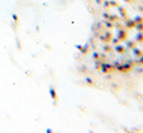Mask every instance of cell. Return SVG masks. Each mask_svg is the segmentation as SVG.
<instances>
[{
  "instance_id": "obj_1",
  "label": "cell",
  "mask_w": 143,
  "mask_h": 133,
  "mask_svg": "<svg viewBox=\"0 0 143 133\" xmlns=\"http://www.w3.org/2000/svg\"><path fill=\"white\" fill-rule=\"evenodd\" d=\"M131 68V65L130 64H124V65H117V69L122 71V73H128Z\"/></svg>"
},
{
  "instance_id": "obj_2",
  "label": "cell",
  "mask_w": 143,
  "mask_h": 133,
  "mask_svg": "<svg viewBox=\"0 0 143 133\" xmlns=\"http://www.w3.org/2000/svg\"><path fill=\"white\" fill-rule=\"evenodd\" d=\"M102 70H103V73H111V71H113V69H114V68L112 67L111 65H110V64H108V63H102Z\"/></svg>"
},
{
  "instance_id": "obj_3",
  "label": "cell",
  "mask_w": 143,
  "mask_h": 133,
  "mask_svg": "<svg viewBox=\"0 0 143 133\" xmlns=\"http://www.w3.org/2000/svg\"><path fill=\"white\" fill-rule=\"evenodd\" d=\"M126 36H127V34H126V32H125V31H123V30H120L119 31L117 38H119L120 41H126Z\"/></svg>"
},
{
  "instance_id": "obj_4",
  "label": "cell",
  "mask_w": 143,
  "mask_h": 133,
  "mask_svg": "<svg viewBox=\"0 0 143 133\" xmlns=\"http://www.w3.org/2000/svg\"><path fill=\"white\" fill-rule=\"evenodd\" d=\"M125 24H126V27L127 28H134V27L136 26V23H135V20L134 19H127L126 21H125Z\"/></svg>"
},
{
  "instance_id": "obj_5",
  "label": "cell",
  "mask_w": 143,
  "mask_h": 133,
  "mask_svg": "<svg viewBox=\"0 0 143 133\" xmlns=\"http://www.w3.org/2000/svg\"><path fill=\"white\" fill-rule=\"evenodd\" d=\"M114 50L117 51V52H119V53H123L125 51V48L123 47L122 45H119V44H117V45H115V47H114Z\"/></svg>"
},
{
  "instance_id": "obj_6",
  "label": "cell",
  "mask_w": 143,
  "mask_h": 133,
  "mask_svg": "<svg viewBox=\"0 0 143 133\" xmlns=\"http://www.w3.org/2000/svg\"><path fill=\"white\" fill-rule=\"evenodd\" d=\"M119 8V11H120V14L122 15V17H124L125 19H127V14H126V10L122 6H117Z\"/></svg>"
},
{
  "instance_id": "obj_7",
  "label": "cell",
  "mask_w": 143,
  "mask_h": 133,
  "mask_svg": "<svg viewBox=\"0 0 143 133\" xmlns=\"http://www.w3.org/2000/svg\"><path fill=\"white\" fill-rule=\"evenodd\" d=\"M136 41H137L138 43H143V33L142 32H140V33H138L137 35H136Z\"/></svg>"
},
{
  "instance_id": "obj_8",
  "label": "cell",
  "mask_w": 143,
  "mask_h": 133,
  "mask_svg": "<svg viewBox=\"0 0 143 133\" xmlns=\"http://www.w3.org/2000/svg\"><path fill=\"white\" fill-rule=\"evenodd\" d=\"M134 53H135V55H137V56H142V54H143V52L140 49H138V48H134Z\"/></svg>"
},
{
  "instance_id": "obj_9",
  "label": "cell",
  "mask_w": 143,
  "mask_h": 133,
  "mask_svg": "<svg viewBox=\"0 0 143 133\" xmlns=\"http://www.w3.org/2000/svg\"><path fill=\"white\" fill-rule=\"evenodd\" d=\"M107 20L111 21V23H113V21H117V20H119V17H117V15H110L109 18H108Z\"/></svg>"
},
{
  "instance_id": "obj_10",
  "label": "cell",
  "mask_w": 143,
  "mask_h": 133,
  "mask_svg": "<svg viewBox=\"0 0 143 133\" xmlns=\"http://www.w3.org/2000/svg\"><path fill=\"white\" fill-rule=\"evenodd\" d=\"M135 28L137 29L138 31H140V32H143V23H140V24H136Z\"/></svg>"
},
{
  "instance_id": "obj_11",
  "label": "cell",
  "mask_w": 143,
  "mask_h": 133,
  "mask_svg": "<svg viewBox=\"0 0 143 133\" xmlns=\"http://www.w3.org/2000/svg\"><path fill=\"white\" fill-rule=\"evenodd\" d=\"M105 36H106V42H109V41H111V38H112V33L111 32H106Z\"/></svg>"
},
{
  "instance_id": "obj_12",
  "label": "cell",
  "mask_w": 143,
  "mask_h": 133,
  "mask_svg": "<svg viewBox=\"0 0 143 133\" xmlns=\"http://www.w3.org/2000/svg\"><path fill=\"white\" fill-rule=\"evenodd\" d=\"M135 23L136 24H140V23H143V17L141 16H137V17H135Z\"/></svg>"
},
{
  "instance_id": "obj_13",
  "label": "cell",
  "mask_w": 143,
  "mask_h": 133,
  "mask_svg": "<svg viewBox=\"0 0 143 133\" xmlns=\"http://www.w3.org/2000/svg\"><path fill=\"white\" fill-rule=\"evenodd\" d=\"M127 47L129 49H134L136 47V43H135V42H128V43H127Z\"/></svg>"
},
{
  "instance_id": "obj_14",
  "label": "cell",
  "mask_w": 143,
  "mask_h": 133,
  "mask_svg": "<svg viewBox=\"0 0 143 133\" xmlns=\"http://www.w3.org/2000/svg\"><path fill=\"white\" fill-rule=\"evenodd\" d=\"M111 41H112V43L114 44V45H117V44H119L120 42H121V41H120V39L117 38H117H111Z\"/></svg>"
},
{
  "instance_id": "obj_15",
  "label": "cell",
  "mask_w": 143,
  "mask_h": 133,
  "mask_svg": "<svg viewBox=\"0 0 143 133\" xmlns=\"http://www.w3.org/2000/svg\"><path fill=\"white\" fill-rule=\"evenodd\" d=\"M105 24H106V26H107V27H108V28H110V29H111V28H112V27H113V24H110V23H109V20H106V23H105Z\"/></svg>"
},
{
  "instance_id": "obj_16",
  "label": "cell",
  "mask_w": 143,
  "mask_h": 133,
  "mask_svg": "<svg viewBox=\"0 0 143 133\" xmlns=\"http://www.w3.org/2000/svg\"><path fill=\"white\" fill-rule=\"evenodd\" d=\"M104 50L107 51V52H109V51H111V48H110L109 46H105V47H104Z\"/></svg>"
},
{
  "instance_id": "obj_17",
  "label": "cell",
  "mask_w": 143,
  "mask_h": 133,
  "mask_svg": "<svg viewBox=\"0 0 143 133\" xmlns=\"http://www.w3.org/2000/svg\"><path fill=\"white\" fill-rule=\"evenodd\" d=\"M110 6H117V1H111V2H110Z\"/></svg>"
},
{
  "instance_id": "obj_18",
  "label": "cell",
  "mask_w": 143,
  "mask_h": 133,
  "mask_svg": "<svg viewBox=\"0 0 143 133\" xmlns=\"http://www.w3.org/2000/svg\"><path fill=\"white\" fill-rule=\"evenodd\" d=\"M104 6H105V8H109V6H110V2L109 1H106L105 3H104Z\"/></svg>"
},
{
  "instance_id": "obj_19",
  "label": "cell",
  "mask_w": 143,
  "mask_h": 133,
  "mask_svg": "<svg viewBox=\"0 0 143 133\" xmlns=\"http://www.w3.org/2000/svg\"><path fill=\"white\" fill-rule=\"evenodd\" d=\"M109 16H110V14H108V13H104V17H105L106 19L109 18Z\"/></svg>"
},
{
  "instance_id": "obj_20",
  "label": "cell",
  "mask_w": 143,
  "mask_h": 133,
  "mask_svg": "<svg viewBox=\"0 0 143 133\" xmlns=\"http://www.w3.org/2000/svg\"><path fill=\"white\" fill-rule=\"evenodd\" d=\"M94 59H95V60H96V59L98 60V59H99V53H94Z\"/></svg>"
},
{
  "instance_id": "obj_21",
  "label": "cell",
  "mask_w": 143,
  "mask_h": 133,
  "mask_svg": "<svg viewBox=\"0 0 143 133\" xmlns=\"http://www.w3.org/2000/svg\"><path fill=\"white\" fill-rule=\"evenodd\" d=\"M87 82H88V83H90V84H93L92 79H90V78H88V79H87Z\"/></svg>"
},
{
  "instance_id": "obj_22",
  "label": "cell",
  "mask_w": 143,
  "mask_h": 133,
  "mask_svg": "<svg viewBox=\"0 0 143 133\" xmlns=\"http://www.w3.org/2000/svg\"><path fill=\"white\" fill-rule=\"evenodd\" d=\"M96 2H98V4H100V2L102 1H100V0H96Z\"/></svg>"
},
{
  "instance_id": "obj_23",
  "label": "cell",
  "mask_w": 143,
  "mask_h": 133,
  "mask_svg": "<svg viewBox=\"0 0 143 133\" xmlns=\"http://www.w3.org/2000/svg\"><path fill=\"white\" fill-rule=\"evenodd\" d=\"M140 61H141V63L143 64V56H142V58H141V60H140Z\"/></svg>"
},
{
  "instance_id": "obj_24",
  "label": "cell",
  "mask_w": 143,
  "mask_h": 133,
  "mask_svg": "<svg viewBox=\"0 0 143 133\" xmlns=\"http://www.w3.org/2000/svg\"><path fill=\"white\" fill-rule=\"evenodd\" d=\"M140 10H142V11H143V6H141V8H140Z\"/></svg>"
},
{
  "instance_id": "obj_25",
  "label": "cell",
  "mask_w": 143,
  "mask_h": 133,
  "mask_svg": "<svg viewBox=\"0 0 143 133\" xmlns=\"http://www.w3.org/2000/svg\"><path fill=\"white\" fill-rule=\"evenodd\" d=\"M125 1H127V2H130V0H125Z\"/></svg>"
}]
</instances>
